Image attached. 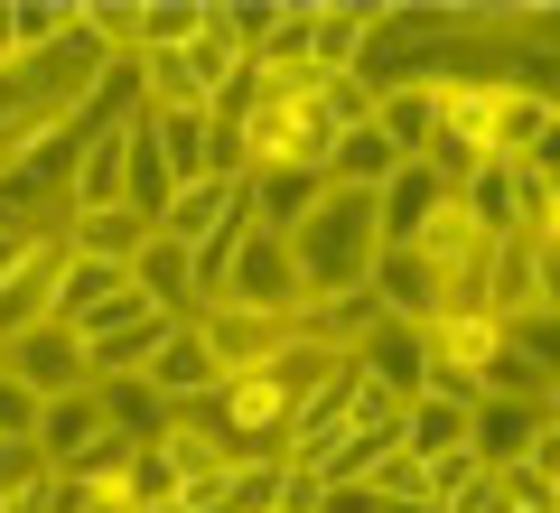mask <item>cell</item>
<instances>
[{"instance_id": "obj_1", "label": "cell", "mask_w": 560, "mask_h": 513, "mask_svg": "<svg viewBox=\"0 0 560 513\" xmlns=\"http://www.w3.org/2000/svg\"><path fill=\"white\" fill-rule=\"evenodd\" d=\"M290 261H300V290L308 299H337V290H364L383 261V224H374V197L364 187H327L318 215L290 234Z\"/></svg>"}, {"instance_id": "obj_2", "label": "cell", "mask_w": 560, "mask_h": 513, "mask_svg": "<svg viewBox=\"0 0 560 513\" xmlns=\"http://www.w3.org/2000/svg\"><path fill=\"white\" fill-rule=\"evenodd\" d=\"M206 308H243V317H280V327H300L308 290H300V261H290V243L280 234H243V253L224 261V290L206 299Z\"/></svg>"}, {"instance_id": "obj_3", "label": "cell", "mask_w": 560, "mask_h": 513, "mask_svg": "<svg viewBox=\"0 0 560 513\" xmlns=\"http://www.w3.org/2000/svg\"><path fill=\"white\" fill-rule=\"evenodd\" d=\"M66 261H75V234H66V215H57V224H38V234L10 253V271H0V346L57 317V280H66Z\"/></svg>"}, {"instance_id": "obj_4", "label": "cell", "mask_w": 560, "mask_h": 513, "mask_svg": "<svg viewBox=\"0 0 560 513\" xmlns=\"http://www.w3.org/2000/svg\"><path fill=\"white\" fill-rule=\"evenodd\" d=\"M346 364H355L374 393H393V401H420L430 393V327H401V317H374V327L346 346Z\"/></svg>"}, {"instance_id": "obj_5", "label": "cell", "mask_w": 560, "mask_h": 513, "mask_svg": "<svg viewBox=\"0 0 560 513\" xmlns=\"http://www.w3.org/2000/svg\"><path fill=\"white\" fill-rule=\"evenodd\" d=\"M448 197H458V187H448L440 168H430V159H401L393 178L374 187V224H383V253H411V243H420L430 224L448 215Z\"/></svg>"}, {"instance_id": "obj_6", "label": "cell", "mask_w": 560, "mask_h": 513, "mask_svg": "<svg viewBox=\"0 0 560 513\" xmlns=\"http://www.w3.org/2000/svg\"><path fill=\"white\" fill-rule=\"evenodd\" d=\"M131 308H150V299L131 290V271H121V261H94V253L66 261V280H57V327L103 336L113 317H131Z\"/></svg>"}, {"instance_id": "obj_7", "label": "cell", "mask_w": 560, "mask_h": 513, "mask_svg": "<svg viewBox=\"0 0 560 513\" xmlns=\"http://www.w3.org/2000/svg\"><path fill=\"white\" fill-rule=\"evenodd\" d=\"M0 374L10 383H28V393L38 401H57V393H84V336L75 327H57V317H47V327H28V336H10V346H0Z\"/></svg>"}, {"instance_id": "obj_8", "label": "cell", "mask_w": 560, "mask_h": 513, "mask_svg": "<svg viewBox=\"0 0 560 513\" xmlns=\"http://www.w3.org/2000/svg\"><path fill=\"white\" fill-rule=\"evenodd\" d=\"M541 261H551V243H541V234H504L495 253H486L477 308L495 317V327H504V317H533V308H541Z\"/></svg>"}, {"instance_id": "obj_9", "label": "cell", "mask_w": 560, "mask_h": 513, "mask_svg": "<svg viewBox=\"0 0 560 513\" xmlns=\"http://www.w3.org/2000/svg\"><path fill=\"white\" fill-rule=\"evenodd\" d=\"M541 401H477L467 411V457H477L486 476H504V467H533V448H541Z\"/></svg>"}, {"instance_id": "obj_10", "label": "cell", "mask_w": 560, "mask_h": 513, "mask_svg": "<svg viewBox=\"0 0 560 513\" xmlns=\"http://www.w3.org/2000/svg\"><path fill=\"white\" fill-rule=\"evenodd\" d=\"M187 327L206 336V355L224 364V383H234V374H253V364H271L280 346L300 336V327H280V317H243V308H187Z\"/></svg>"}, {"instance_id": "obj_11", "label": "cell", "mask_w": 560, "mask_h": 513, "mask_svg": "<svg viewBox=\"0 0 560 513\" xmlns=\"http://www.w3.org/2000/svg\"><path fill=\"white\" fill-rule=\"evenodd\" d=\"M140 383H150L168 411H197V401H215V393H224V364L206 355V336L178 317V327H168V346L150 355V374H140Z\"/></svg>"}, {"instance_id": "obj_12", "label": "cell", "mask_w": 560, "mask_h": 513, "mask_svg": "<svg viewBox=\"0 0 560 513\" xmlns=\"http://www.w3.org/2000/svg\"><path fill=\"white\" fill-rule=\"evenodd\" d=\"M168 327L178 317L168 308H131V317H113L103 336H84V374L94 383H121V374H150V355L168 346Z\"/></svg>"}, {"instance_id": "obj_13", "label": "cell", "mask_w": 560, "mask_h": 513, "mask_svg": "<svg viewBox=\"0 0 560 513\" xmlns=\"http://www.w3.org/2000/svg\"><path fill=\"white\" fill-rule=\"evenodd\" d=\"M458 215L477 224L486 243L533 234V224H523V168H514V159H486V168H467V178H458Z\"/></svg>"}, {"instance_id": "obj_14", "label": "cell", "mask_w": 560, "mask_h": 513, "mask_svg": "<svg viewBox=\"0 0 560 513\" xmlns=\"http://www.w3.org/2000/svg\"><path fill=\"white\" fill-rule=\"evenodd\" d=\"M234 206H253V197H243V178H187L178 197L160 206V224H150V234H160V243H178V253H197V243L215 234V224L234 215Z\"/></svg>"}, {"instance_id": "obj_15", "label": "cell", "mask_w": 560, "mask_h": 513, "mask_svg": "<svg viewBox=\"0 0 560 513\" xmlns=\"http://www.w3.org/2000/svg\"><path fill=\"white\" fill-rule=\"evenodd\" d=\"M467 411H477V393H440V383L420 401H401V457H420V467H430V457H458L467 448Z\"/></svg>"}, {"instance_id": "obj_16", "label": "cell", "mask_w": 560, "mask_h": 513, "mask_svg": "<svg viewBox=\"0 0 560 513\" xmlns=\"http://www.w3.org/2000/svg\"><path fill=\"white\" fill-rule=\"evenodd\" d=\"M243 197H253V224H261V234L290 243L308 215H318L327 178H318V168H261V178H243Z\"/></svg>"}, {"instance_id": "obj_17", "label": "cell", "mask_w": 560, "mask_h": 513, "mask_svg": "<svg viewBox=\"0 0 560 513\" xmlns=\"http://www.w3.org/2000/svg\"><path fill=\"white\" fill-rule=\"evenodd\" d=\"M364 290H374V308H383V317H401V327H430V317L448 308V299H440V280H430V261H420V253H383Z\"/></svg>"}, {"instance_id": "obj_18", "label": "cell", "mask_w": 560, "mask_h": 513, "mask_svg": "<svg viewBox=\"0 0 560 513\" xmlns=\"http://www.w3.org/2000/svg\"><path fill=\"white\" fill-rule=\"evenodd\" d=\"M364 38H374V0H318V28H308V75H355Z\"/></svg>"}, {"instance_id": "obj_19", "label": "cell", "mask_w": 560, "mask_h": 513, "mask_svg": "<svg viewBox=\"0 0 560 513\" xmlns=\"http://www.w3.org/2000/svg\"><path fill=\"white\" fill-rule=\"evenodd\" d=\"M374 131L393 140V159H430V140H440V84H393V94H374Z\"/></svg>"}, {"instance_id": "obj_20", "label": "cell", "mask_w": 560, "mask_h": 513, "mask_svg": "<svg viewBox=\"0 0 560 513\" xmlns=\"http://www.w3.org/2000/svg\"><path fill=\"white\" fill-rule=\"evenodd\" d=\"M131 290L150 299V308L187 317V308H197V261H187L178 243H160V234H150V243H140V253H131Z\"/></svg>"}, {"instance_id": "obj_21", "label": "cell", "mask_w": 560, "mask_h": 513, "mask_svg": "<svg viewBox=\"0 0 560 513\" xmlns=\"http://www.w3.org/2000/svg\"><path fill=\"white\" fill-rule=\"evenodd\" d=\"M94 411H103V430H113V439H131V448H140V439H168V420H178V411H168V401L150 393L140 374L94 383Z\"/></svg>"}, {"instance_id": "obj_22", "label": "cell", "mask_w": 560, "mask_h": 513, "mask_svg": "<svg viewBox=\"0 0 560 513\" xmlns=\"http://www.w3.org/2000/svg\"><path fill=\"white\" fill-rule=\"evenodd\" d=\"M504 355H514L523 374H533L541 393H551V383H560V317H551V308H533V317H504Z\"/></svg>"}, {"instance_id": "obj_23", "label": "cell", "mask_w": 560, "mask_h": 513, "mask_svg": "<svg viewBox=\"0 0 560 513\" xmlns=\"http://www.w3.org/2000/svg\"><path fill=\"white\" fill-rule=\"evenodd\" d=\"M206 28V0H140V57H178L197 47Z\"/></svg>"}, {"instance_id": "obj_24", "label": "cell", "mask_w": 560, "mask_h": 513, "mask_svg": "<svg viewBox=\"0 0 560 513\" xmlns=\"http://www.w3.org/2000/svg\"><path fill=\"white\" fill-rule=\"evenodd\" d=\"M66 234H75V253H94V261H121V271H131V253L150 243V224H140L131 206H121V215H75Z\"/></svg>"}, {"instance_id": "obj_25", "label": "cell", "mask_w": 560, "mask_h": 513, "mask_svg": "<svg viewBox=\"0 0 560 513\" xmlns=\"http://www.w3.org/2000/svg\"><path fill=\"white\" fill-rule=\"evenodd\" d=\"M121 486H131V513L140 504H178V467H168V439H140L121 457Z\"/></svg>"}, {"instance_id": "obj_26", "label": "cell", "mask_w": 560, "mask_h": 513, "mask_svg": "<svg viewBox=\"0 0 560 513\" xmlns=\"http://www.w3.org/2000/svg\"><path fill=\"white\" fill-rule=\"evenodd\" d=\"M261 28H271V10H261V0H206V38H215V47H234L243 66H253Z\"/></svg>"}, {"instance_id": "obj_27", "label": "cell", "mask_w": 560, "mask_h": 513, "mask_svg": "<svg viewBox=\"0 0 560 513\" xmlns=\"http://www.w3.org/2000/svg\"><path fill=\"white\" fill-rule=\"evenodd\" d=\"M308 94H318V121H327V131H355V121H374V84H364V75H318Z\"/></svg>"}, {"instance_id": "obj_28", "label": "cell", "mask_w": 560, "mask_h": 513, "mask_svg": "<svg viewBox=\"0 0 560 513\" xmlns=\"http://www.w3.org/2000/svg\"><path fill=\"white\" fill-rule=\"evenodd\" d=\"M38 411H47V401L28 393V383L0 374V448H38Z\"/></svg>"}, {"instance_id": "obj_29", "label": "cell", "mask_w": 560, "mask_h": 513, "mask_svg": "<svg viewBox=\"0 0 560 513\" xmlns=\"http://www.w3.org/2000/svg\"><path fill=\"white\" fill-rule=\"evenodd\" d=\"M318 513H393L374 486H318Z\"/></svg>"}, {"instance_id": "obj_30", "label": "cell", "mask_w": 560, "mask_h": 513, "mask_svg": "<svg viewBox=\"0 0 560 513\" xmlns=\"http://www.w3.org/2000/svg\"><path fill=\"white\" fill-rule=\"evenodd\" d=\"M28 476H47L38 448H0V504H10V486H28Z\"/></svg>"}, {"instance_id": "obj_31", "label": "cell", "mask_w": 560, "mask_h": 513, "mask_svg": "<svg viewBox=\"0 0 560 513\" xmlns=\"http://www.w3.org/2000/svg\"><path fill=\"white\" fill-rule=\"evenodd\" d=\"M47 476H57V467H47ZM47 476H28V486H10V504H0V513H57V494H47Z\"/></svg>"}, {"instance_id": "obj_32", "label": "cell", "mask_w": 560, "mask_h": 513, "mask_svg": "<svg viewBox=\"0 0 560 513\" xmlns=\"http://www.w3.org/2000/svg\"><path fill=\"white\" fill-rule=\"evenodd\" d=\"M541 420H560V383H551V393H541Z\"/></svg>"}, {"instance_id": "obj_33", "label": "cell", "mask_w": 560, "mask_h": 513, "mask_svg": "<svg viewBox=\"0 0 560 513\" xmlns=\"http://www.w3.org/2000/svg\"><path fill=\"white\" fill-rule=\"evenodd\" d=\"M140 513H187V504H140Z\"/></svg>"}]
</instances>
